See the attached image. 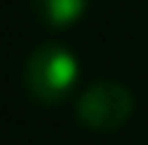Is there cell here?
Returning a JSON list of instances; mask_svg holds the SVG:
<instances>
[{
	"instance_id": "obj_1",
	"label": "cell",
	"mask_w": 148,
	"mask_h": 145,
	"mask_svg": "<svg viewBox=\"0 0 148 145\" xmlns=\"http://www.w3.org/2000/svg\"><path fill=\"white\" fill-rule=\"evenodd\" d=\"M79 82V61L64 45H39L24 64V88L33 100L58 106L73 94Z\"/></svg>"
},
{
	"instance_id": "obj_2",
	"label": "cell",
	"mask_w": 148,
	"mask_h": 145,
	"mask_svg": "<svg viewBox=\"0 0 148 145\" xmlns=\"http://www.w3.org/2000/svg\"><path fill=\"white\" fill-rule=\"evenodd\" d=\"M76 115L88 130L112 133L124 127L133 115V94L118 82H97L79 97Z\"/></svg>"
},
{
	"instance_id": "obj_3",
	"label": "cell",
	"mask_w": 148,
	"mask_h": 145,
	"mask_svg": "<svg viewBox=\"0 0 148 145\" xmlns=\"http://www.w3.org/2000/svg\"><path fill=\"white\" fill-rule=\"evenodd\" d=\"M33 3H36L39 18H42L49 27L64 30V27H70V24H76L79 18H82L88 0H33Z\"/></svg>"
}]
</instances>
